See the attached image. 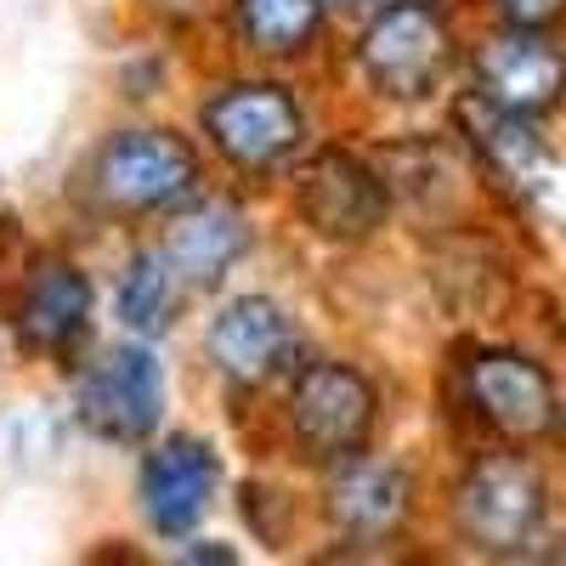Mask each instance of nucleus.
<instances>
[{
    "mask_svg": "<svg viewBox=\"0 0 566 566\" xmlns=\"http://www.w3.org/2000/svg\"><path fill=\"white\" fill-rule=\"evenodd\" d=\"M453 515H459V533L482 555H522L544 527V482L527 459L488 453L464 470Z\"/></svg>",
    "mask_w": 566,
    "mask_h": 566,
    "instance_id": "obj_1",
    "label": "nucleus"
},
{
    "mask_svg": "<svg viewBox=\"0 0 566 566\" xmlns=\"http://www.w3.org/2000/svg\"><path fill=\"white\" fill-rule=\"evenodd\" d=\"M448 57H453L448 23L424 0H397V7L374 12V23L357 40V63H363L368 85L397 103L431 97L448 74Z\"/></svg>",
    "mask_w": 566,
    "mask_h": 566,
    "instance_id": "obj_2",
    "label": "nucleus"
},
{
    "mask_svg": "<svg viewBox=\"0 0 566 566\" xmlns=\"http://www.w3.org/2000/svg\"><path fill=\"white\" fill-rule=\"evenodd\" d=\"M74 419L103 442H148L165 419V368L148 346H114L80 374Z\"/></svg>",
    "mask_w": 566,
    "mask_h": 566,
    "instance_id": "obj_3",
    "label": "nucleus"
},
{
    "mask_svg": "<svg viewBox=\"0 0 566 566\" xmlns=\"http://www.w3.org/2000/svg\"><path fill=\"white\" fill-rule=\"evenodd\" d=\"M91 187L108 210H165L199 187V159L170 130H119L91 165Z\"/></svg>",
    "mask_w": 566,
    "mask_h": 566,
    "instance_id": "obj_4",
    "label": "nucleus"
},
{
    "mask_svg": "<svg viewBox=\"0 0 566 566\" xmlns=\"http://www.w3.org/2000/svg\"><path fill=\"white\" fill-rule=\"evenodd\" d=\"M205 130L221 148V159H232L239 170H277L306 142V119L295 97L272 80H239L216 91L205 103Z\"/></svg>",
    "mask_w": 566,
    "mask_h": 566,
    "instance_id": "obj_5",
    "label": "nucleus"
},
{
    "mask_svg": "<svg viewBox=\"0 0 566 566\" xmlns=\"http://www.w3.org/2000/svg\"><path fill=\"white\" fill-rule=\"evenodd\" d=\"M290 424H295V442L312 459H323V464L352 459V453H363V442L374 431V391L346 363H312L295 380Z\"/></svg>",
    "mask_w": 566,
    "mask_h": 566,
    "instance_id": "obj_6",
    "label": "nucleus"
},
{
    "mask_svg": "<svg viewBox=\"0 0 566 566\" xmlns=\"http://www.w3.org/2000/svg\"><path fill=\"white\" fill-rule=\"evenodd\" d=\"M470 69H476V97L510 114H527V119L549 114L566 97V52L538 29L510 23L504 34H488Z\"/></svg>",
    "mask_w": 566,
    "mask_h": 566,
    "instance_id": "obj_7",
    "label": "nucleus"
},
{
    "mask_svg": "<svg viewBox=\"0 0 566 566\" xmlns=\"http://www.w3.org/2000/svg\"><path fill=\"white\" fill-rule=\"evenodd\" d=\"M464 397L504 442H533L560 419L549 374L522 352H476L464 368Z\"/></svg>",
    "mask_w": 566,
    "mask_h": 566,
    "instance_id": "obj_8",
    "label": "nucleus"
},
{
    "mask_svg": "<svg viewBox=\"0 0 566 566\" xmlns=\"http://www.w3.org/2000/svg\"><path fill=\"white\" fill-rule=\"evenodd\" d=\"M210 363L227 374L232 386H272L295 368L301 357V340H295V323L283 317L272 301L261 295H239L227 301L216 317H210Z\"/></svg>",
    "mask_w": 566,
    "mask_h": 566,
    "instance_id": "obj_9",
    "label": "nucleus"
},
{
    "mask_svg": "<svg viewBox=\"0 0 566 566\" xmlns=\"http://www.w3.org/2000/svg\"><path fill=\"white\" fill-rule=\"evenodd\" d=\"M295 205H301V216H306V227L317 232V239L357 244L386 221V187L363 159H352L340 148H323L301 170Z\"/></svg>",
    "mask_w": 566,
    "mask_h": 566,
    "instance_id": "obj_10",
    "label": "nucleus"
},
{
    "mask_svg": "<svg viewBox=\"0 0 566 566\" xmlns=\"http://www.w3.org/2000/svg\"><path fill=\"white\" fill-rule=\"evenodd\" d=\"M221 488V459L199 437H170L142 464V515L159 538H181L199 527Z\"/></svg>",
    "mask_w": 566,
    "mask_h": 566,
    "instance_id": "obj_11",
    "label": "nucleus"
},
{
    "mask_svg": "<svg viewBox=\"0 0 566 566\" xmlns=\"http://www.w3.org/2000/svg\"><path fill=\"white\" fill-rule=\"evenodd\" d=\"M328 522L346 538L380 544L408 522V476L397 464H374V459H346L328 482Z\"/></svg>",
    "mask_w": 566,
    "mask_h": 566,
    "instance_id": "obj_12",
    "label": "nucleus"
},
{
    "mask_svg": "<svg viewBox=\"0 0 566 566\" xmlns=\"http://www.w3.org/2000/svg\"><path fill=\"white\" fill-rule=\"evenodd\" d=\"M85 317H91V277L69 261H45L29 283H23V301H18V340L29 352L57 357L85 335Z\"/></svg>",
    "mask_w": 566,
    "mask_h": 566,
    "instance_id": "obj_13",
    "label": "nucleus"
},
{
    "mask_svg": "<svg viewBox=\"0 0 566 566\" xmlns=\"http://www.w3.org/2000/svg\"><path fill=\"white\" fill-rule=\"evenodd\" d=\"M244 250H250V221H244V210H232L221 199H205L193 210H181L170 221V232H165V244H159L170 272L187 277V283L227 277L232 261H239Z\"/></svg>",
    "mask_w": 566,
    "mask_h": 566,
    "instance_id": "obj_14",
    "label": "nucleus"
},
{
    "mask_svg": "<svg viewBox=\"0 0 566 566\" xmlns=\"http://www.w3.org/2000/svg\"><path fill=\"white\" fill-rule=\"evenodd\" d=\"M476 154L488 159V170L510 187H533L544 176V142L533 136V119L527 114H510V108H493L488 97H470L459 108Z\"/></svg>",
    "mask_w": 566,
    "mask_h": 566,
    "instance_id": "obj_15",
    "label": "nucleus"
},
{
    "mask_svg": "<svg viewBox=\"0 0 566 566\" xmlns=\"http://www.w3.org/2000/svg\"><path fill=\"white\" fill-rule=\"evenodd\" d=\"M239 40L261 57H301L323 29V0H232Z\"/></svg>",
    "mask_w": 566,
    "mask_h": 566,
    "instance_id": "obj_16",
    "label": "nucleus"
},
{
    "mask_svg": "<svg viewBox=\"0 0 566 566\" xmlns=\"http://www.w3.org/2000/svg\"><path fill=\"white\" fill-rule=\"evenodd\" d=\"M176 317V272L159 250L130 255L125 277H119V323L130 335H165Z\"/></svg>",
    "mask_w": 566,
    "mask_h": 566,
    "instance_id": "obj_17",
    "label": "nucleus"
},
{
    "mask_svg": "<svg viewBox=\"0 0 566 566\" xmlns=\"http://www.w3.org/2000/svg\"><path fill=\"white\" fill-rule=\"evenodd\" d=\"M493 7H499L504 23H515V29H544V23H555V18L566 12V0H493Z\"/></svg>",
    "mask_w": 566,
    "mask_h": 566,
    "instance_id": "obj_18",
    "label": "nucleus"
},
{
    "mask_svg": "<svg viewBox=\"0 0 566 566\" xmlns=\"http://www.w3.org/2000/svg\"><path fill=\"white\" fill-rule=\"evenodd\" d=\"M323 7H363V0H323Z\"/></svg>",
    "mask_w": 566,
    "mask_h": 566,
    "instance_id": "obj_19",
    "label": "nucleus"
}]
</instances>
